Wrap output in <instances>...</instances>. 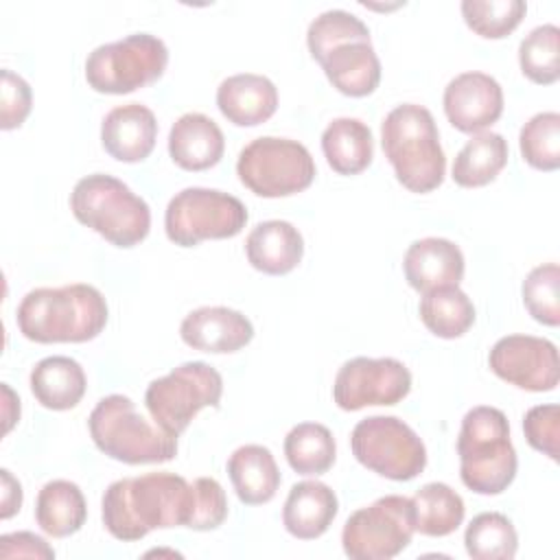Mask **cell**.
Returning <instances> with one entry per match:
<instances>
[{
  "label": "cell",
  "instance_id": "cell-4",
  "mask_svg": "<svg viewBox=\"0 0 560 560\" xmlns=\"http://www.w3.org/2000/svg\"><path fill=\"white\" fill-rule=\"evenodd\" d=\"M459 477L477 494H501L516 477V451L510 422L497 407L479 405L466 411L457 435Z\"/></svg>",
  "mask_w": 560,
  "mask_h": 560
},
{
  "label": "cell",
  "instance_id": "cell-1",
  "mask_svg": "<svg viewBox=\"0 0 560 560\" xmlns=\"http://www.w3.org/2000/svg\"><path fill=\"white\" fill-rule=\"evenodd\" d=\"M195 488L182 475L158 470L116 479L103 494V525L125 542L140 540L153 529L188 527Z\"/></svg>",
  "mask_w": 560,
  "mask_h": 560
},
{
  "label": "cell",
  "instance_id": "cell-34",
  "mask_svg": "<svg viewBox=\"0 0 560 560\" xmlns=\"http://www.w3.org/2000/svg\"><path fill=\"white\" fill-rule=\"evenodd\" d=\"M348 42H370L368 26L350 11L330 9L308 24L306 46L315 61H322L332 48Z\"/></svg>",
  "mask_w": 560,
  "mask_h": 560
},
{
  "label": "cell",
  "instance_id": "cell-30",
  "mask_svg": "<svg viewBox=\"0 0 560 560\" xmlns=\"http://www.w3.org/2000/svg\"><path fill=\"white\" fill-rule=\"evenodd\" d=\"M418 311L422 324L442 339H457L475 324V306L455 284L422 293Z\"/></svg>",
  "mask_w": 560,
  "mask_h": 560
},
{
  "label": "cell",
  "instance_id": "cell-25",
  "mask_svg": "<svg viewBox=\"0 0 560 560\" xmlns=\"http://www.w3.org/2000/svg\"><path fill=\"white\" fill-rule=\"evenodd\" d=\"M88 381L79 361L72 357H46L31 370V392L37 402L52 411H66L81 402Z\"/></svg>",
  "mask_w": 560,
  "mask_h": 560
},
{
  "label": "cell",
  "instance_id": "cell-15",
  "mask_svg": "<svg viewBox=\"0 0 560 560\" xmlns=\"http://www.w3.org/2000/svg\"><path fill=\"white\" fill-rule=\"evenodd\" d=\"M444 114L464 133H481L503 114V90L486 72H462L444 88Z\"/></svg>",
  "mask_w": 560,
  "mask_h": 560
},
{
  "label": "cell",
  "instance_id": "cell-40",
  "mask_svg": "<svg viewBox=\"0 0 560 560\" xmlns=\"http://www.w3.org/2000/svg\"><path fill=\"white\" fill-rule=\"evenodd\" d=\"M2 98H0V127L4 131L20 127L31 114L33 92L31 85L15 72L2 70Z\"/></svg>",
  "mask_w": 560,
  "mask_h": 560
},
{
  "label": "cell",
  "instance_id": "cell-35",
  "mask_svg": "<svg viewBox=\"0 0 560 560\" xmlns=\"http://www.w3.org/2000/svg\"><path fill=\"white\" fill-rule=\"evenodd\" d=\"M518 147L529 166L556 171L560 166V114L540 112L532 116L518 133Z\"/></svg>",
  "mask_w": 560,
  "mask_h": 560
},
{
  "label": "cell",
  "instance_id": "cell-13",
  "mask_svg": "<svg viewBox=\"0 0 560 560\" xmlns=\"http://www.w3.org/2000/svg\"><path fill=\"white\" fill-rule=\"evenodd\" d=\"M411 389V372L392 357H354L346 361L332 385V398L343 411H359L370 405H396Z\"/></svg>",
  "mask_w": 560,
  "mask_h": 560
},
{
  "label": "cell",
  "instance_id": "cell-26",
  "mask_svg": "<svg viewBox=\"0 0 560 560\" xmlns=\"http://www.w3.org/2000/svg\"><path fill=\"white\" fill-rule=\"evenodd\" d=\"M322 151L335 173L357 175L365 171L374 158L372 131L359 118H335L322 133Z\"/></svg>",
  "mask_w": 560,
  "mask_h": 560
},
{
  "label": "cell",
  "instance_id": "cell-42",
  "mask_svg": "<svg viewBox=\"0 0 560 560\" xmlns=\"http://www.w3.org/2000/svg\"><path fill=\"white\" fill-rule=\"evenodd\" d=\"M0 477H2V512H0V516L11 518L15 512H20L22 486L7 468L0 470Z\"/></svg>",
  "mask_w": 560,
  "mask_h": 560
},
{
  "label": "cell",
  "instance_id": "cell-7",
  "mask_svg": "<svg viewBox=\"0 0 560 560\" xmlns=\"http://www.w3.org/2000/svg\"><path fill=\"white\" fill-rule=\"evenodd\" d=\"M168 63L166 44L151 33H131L96 46L85 59V79L101 94H129L158 81Z\"/></svg>",
  "mask_w": 560,
  "mask_h": 560
},
{
  "label": "cell",
  "instance_id": "cell-18",
  "mask_svg": "<svg viewBox=\"0 0 560 560\" xmlns=\"http://www.w3.org/2000/svg\"><path fill=\"white\" fill-rule=\"evenodd\" d=\"M402 271L409 287L418 293L451 284L457 287L464 278V254L448 238L427 236L407 247Z\"/></svg>",
  "mask_w": 560,
  "mask_h": 560
},
{
  "label": "cell",
  "instance_id": "cell-12",
  "mask_svg": "<svg viewBox=\"0 0 560 560\" xmlns=\"http://www.w3.org/2000/svg\"><path fill=\"white\" fill-rule=\"evenodd\" d=\"M413 532L411 499L385 494L348 516L341 529V547L352 560H389L409 547Z\"/></svg>",
  "mask_w": 560,
  "mask_h": 560
},
{
  "label": "cell",
  "instance_id": "cell-10",
  "mask_svg": "<svg viewBox=\"0 0 560 560\" xmlns=\"http://www.w3.org/2000/svg\"><path fill=\"white\" fill-rule=\"evenodd\" d=\"M247 223L243 201L217 188L190 186L166 206L164 230L179 247H195L206 238H232Z\"/></svg>",
  "mask_w": 560,
  "mask_h": 560
},
{
  "label": "cell",
  "instance_id": "cell-8",
  "mask_svg": "<svg viewBox=\"0 0 560 560\" xmlns=\"http://www.w3.org/2000/svg\"><path fill=\"white\" fill-rule=\"evenodd\" d=\"M236 175L258 197H289L313 184L315 162L298 140L260 136L241 149Z\"/></svg>",
  "mask_w": 560,
  "mask_h": 560
},
{
  "label": "cell",
  "instance_id": "cell-36",
  "mask_svg": "<svg viewBox=\"0 0 560 560\" xmlns=\"http://www.w3.org/2000/svg\"><path fill=\"white\" fill-rule=\"evenodd\" d=\"M459 9L464 22L477 35L501 39L521 24L527 4L523 0H464Z\"/></svg>",
  "mask_w": 560,
  "mask_h": 560
},
{
  "label": "cell",
  "instance_id": "cell-11",
  "mask_svg": "<svg viewBox=\"0 0 560 560\" xmlns=\"http://www.w3.org/2000/svg\"><path fill=\"white\" fill-rule=\"evenodd\" d=\"M350 448L361 466L394 481H409L427 466L424 442L396 416H370L357 422Z\"/></svg>",
  "mask_w": 560,
  "mask_h": 560
},
{
  "label": "cell",
  "instance_id": "cell-29",
  "mask_svg": "<svg viewBox=\"0 0 560 560\" xmlns=\"http://www.w3.org/2000/svg\"><path fill=\"white\" fill-rule=\"evenodd\" d=\"M413 503V525L422 536H448L464 521V499L446 483L431 481L424 483L411 497Z\"/></svg>",
  "mask_w": 560,
  "mask_h": 560
},
{
  "label": "cell",
  "instance_id": "cell-28",
  "mask_svg": "<svg viewBox=\"0 0 560 560\" xmlns=\"http://www.w3.org/2000/svg\"><path fill=\"white\" fill-rule=\"evenodd\" d=\"M508 140L494 131L472 136L455 155L453 182L462 188L490 184L508 164Z\"/></svg>",
  "mask_w": 560,
  "mask_h": 560
},
{
  "label": "cell",
  "instance_id": "cell-24",
  "mask_svg": "<svg viewBox=\"0 0 560 560\" xmlns=\"http://www.w3.org/2000/svg\"><path fill=\"white\" fill-rule=\"evenodd\" d=\"M228 475L236 497L245 505H262L271 501L280 488V470L267 446H238L228 459Z\"/></svg>",
  "mask_w": 560,
  "mask_h": 560
},
{
  "label": "cell",
  "instance_id": "cell-20",
  "mask_svg": "<svg viewBox=\"0 0 560 560\" xmlns=\"http://www.w3.org/2000/svg\"><path fill=\"white\" fill-rule=\"evenodd\" d=\"M225 138L219 125L199 112L179 116L168 131L171 160L184 171H206L223 158Z\"/></svg>",
  "mask_w": 560,
  "mask_h": 560
},
{
  "label": "cell",
  "instance_id": "cell-6",
  "mask_svg": "<svg viewBox=\"0 0 560 560\" xmlns=\"http://www.w3.org/2000/svg\"><path fill=\"white\" fill-rule=\"evenodd\" d=\"M88 427L96 448L122 464H162L177 455V438L151 424L122 394L101 398Z\"/></svg>",
  "mask_w": 560,
  "mask_h": 560
},
{
  "label": "cell",
  "instance_id": "cell-32",
  "mask_svg": "<svg viewBox=\"0 0 560 560\" xmlns=\"http://www.w3.org/2000/svg\"><path fill=\"white\" fill-rule=\"evenodd\" d=\"M464 547L475 560H512L518 549V536L505 514L481 512L468 523Z\"/></svg>",
  "mask_w": 560,
  "mask_h": 560
},
{
  "label": "cell",
  "instance_id": "cell-23",
  "mask_svg": "<svg viewBox=\"0 0 560 560\" xmlns=\"http://www.w3.org/2000/svg\"><path fill=\"white\" fill-rule=\"evenodd\" d=\"M319 63L332 88L346 96H368L378 88L381 61L370 42L341 44Z\"/></svg>",
  "mask_w": 560,
  "mask_h": 560
},
{
  "label": "cell",
  "instance_id": "cell-14",
  "mask_svg": "<svg viewBox=\"0 0 560 560\" xmlns=\"http://www.w3.org/2000/svg\"><path fill=\"white\" fill-rule=\"evenodd\" d=\"M488 363L501 381L527 392H551L560 378L558 348L534 335L501 337L492 346Z\"/></svg>",
  "mask_w": 560,
  "mask_h": 560
},
{
  "label": "cell",
  "instance_id": "cell-9",
  "mask_svg": "<svg viewBox=\"0 0 560 560\" xmlns=\"http://www.w3.org/2000/svg\"><path fill=\"white\" fill-rule=\"evenodd\" d=\"M221 394L223 378L212 365L186 361L149 383L144 405L153 422L177 438L203 407H219Z\"/></svg>",
  "mask_w": 560,
  "mask_h": 560
},
{
  "label": "cell",
  "instance_id": "cell-33",
  "mask_svg": "<svg viewBox=\"0 0 560 560\" xmlns=\"http://www.w3.org/2000/svg\"><path fill=\"white\" fill-rule=\"evenodd\" d=\"M560 28L556 24H542L532 28L518 46V63L523 74L538 83L549 85L560 77Z\"/></svg>",
  "mask_w": 560,
  "mask_h": 560
},
{
  "label": "cell",
  "instance_id": "cell-43",
  "mask_svg": "<svg viewBox=\"0 0 560 560\" xmlns=\"http://www.w3.org/2000/svg\"><path fill=\"white\" fill-rule=\"evenodd\" d=\"M2 394H4V433L11 431V427L15 424V420H20V400L13 396L11 387L7 383H2Z\"/></svg>",
  "mask_w": 560,
  "mask_h": 560
},
{
  "label": "cell",
  "instance_id": "cell-3",
  "mask_svg": "<svg viewBox=\"0 0 560 560\" xmlns=\"http://www.w3.org/2000/svg\"><path fill=\"white\" fill-rule=\"evenodd\" d=\"M383 153L396 179L411 192H431L444 182L446 155L433 114L416 103L394 107L381 122Z\"/></svg>",
  "mask_w": 560,
  "mask_h": 560
},
{
  "label": "cell",
  "instance_id": "cell-37",
  "mask_svg": "<svg viewBox=\"0 0 560 560\" xmlns=\"http://www.w3.org/2000/svg\"><path fill=\"white\" fill-rule=\"evenodd\" d=\"M558 287H560V269L556 262H545L534 267L523 280V287H521L523 304L529 311V315L545 326L560 324Z\"/></svg>",
  "mask_w": 560,
  "mask_h": 560
},
{
  "label": "cell",
  "instance_id": "cell-27",
  "mask_svg": "<svg viewBox=\"0 0 560 560\" xmlns=\"http://www.w3.org/2000/svg\"><path fill=\"white\" fill-rule=\"evenodd\" d=\"M88 518L81 488L68 479H52L42 486L35 501V521L52 538L77 534Z\"/></svg>",
  "mask_w": 560,
  "mask_h": 560
},
{
  "label": "cell",
  "instance_id": "cell-22",
  "mask_svg": "<svg viewBox=\"0 0 560 560\" xmlns=\"http://www.w3.org/2000/svg\"><path fill=\"white\" fill-rule=\"evenodd\" d=\"M337 510L339 503L335 490L322 481L308 479L295 483L289 490L282 508V523L291 536L300 540H313L330 527Z\"/></svg>",
  "mask_w": 560,
  "mask_h": 560
},
{
  "label": "cell",
  "instance_id": "cell-31",
  "mask_svg": "<svg viewBox=\"0 0 560 560\" xmlns=\"http://www.w3.org/2000/svg\"><path fill=\"white\" fill-rule=\"evenodd\" d=\"M289 466L300 475H324L337 457V444L328 427L319 422L295 424L284 438Z\"/></svg>",
  "mask_w": 560,
  "mask_h": 560
},
{
  "label": "cell",
  "instance_id": "cell-21",
  "mask_svg": "<svg viewBox=\"0 0 560 560\" xmlns=\"http://www.w3.org/2000/svg\"><path fill=\"white\" fill-rule=\"evenodd\" d=\"M245 254L254 269L269 276H284L302 260L304 241L293 223L271 219L258 223L247 234Z\"/></svg>",
  "mask_w": 560,
  "mask_h": 560
},
{
  "label": "cell",
  "instance_id": "cell-16",
  "mask_svg": "<svg viewBox=\"0 0 560 560\" xmlns=\"http://www.w3.org/2000/svg\"><path fill=\"white\" fill-rule=\"evenodd\" d=\"M182 341L201 352H236L254 337L252 322L228 306H201L190 311L179 326Z\"/></svg>",
  "mask_w": 560,
  "mask_h": 560
},
{
  "label": "cell",
  "instance_id": "cell-38",
  "mask_svg": "<svg viewBox=\"0 0 560 560\" xmlns=\"http://www.w3.org/2000/svg\"><path fill=\"white\" fill-rule=\"evenodd\" d=\"M525 440L532 448L558 462V440H560V409L556 402L536 405L523 418Z\"/></svg>",
  "mask_w": 560,
  "mask_h": 560
},
{
  "label": "cell",
  "instance_id": "cell-41",
  "mask_svg": "<svg viewBox=\"0 0 560 560\" xmlns=\"http://www.w3.org/2000/svg\"><path fill=\"white\" fill-rule=\"evenodd\" d=\"M0 558H55V549L33 532L0 536Z\"/></svg>",
  "mask_w": 560,
  "mask_h": 560
},
{
  "label": "cell",
  "instance_id": "cell-39",
  "mask_svg": "<svg viewBox=\"0 0 560 560\" xmlns=\"http://www.w3.org/2000/svg\"><path fill=\"white\" fill-rule=\"evenodd\" d=\"M195 488V505H192V518L190 529L208 532L223 525L228 518V499L221 483L212 477H199L192 481Z\"/></svg>",
  "mask_w": 560,
  "mask_h": 560
},
{
  "label": "cell",
  "instance_id": "cell-2",
  "mask_svg": "<svg viewBox=\"0 0 560 560\" xmlns=\"http://www.w3.org/2000/svg\"><path fill=\"white\" fill-rule=\"evenodd\" d=\"M15 319L20 332L35 343H83L103 332L107 302L85 282L39 287L22 298Z\"/></svg>",
  "mask_w": 560,
  "mask_h": 560
},
{
  "label": "cell",
  "instance_id": "cell-17",
  "mask_svg": "<svg viewBox=\"0 0 560 560\" xmlns=\"http://www.w3.org/2000/svg\"><path fill=\"white\" fill-rule=\"evenodd\" d=\"M158 138L155 114L140 103H125L107 112L101 122L103 149L118 162H142Z\"/></svg>",
  "mask_w": 560,
  "mask_h": 560
},
{
  "label": "cell",
  "instance_id": "cell-19",
  "mask_svg": "<svg viewBox=\"0 0 560 560\" xmlns=\"http://www.w3.org/2000/svg\"><path fill=\"white\" fill-rule=\"evenodd\" d=\"M217 107L232 125L256 127L276 114L278 90L262 74H232L217 88Z\"/></svg>",
  "mask_w": 560,
  "mask_h": 560
},
{
  "label": "cell",
  "instance_id": "cell-5",
  "mask_svg": "<svg viewBox=\"0 0 560 560\" xmlns=\"http://www.w3.org/2000/svg\"><path fill=\"white\" fill-rule=\"evenodd\" d=\"M70 210L79 223L116 247H133L151 230L149 203L107 173L81 177L70 192Z\"/></svg>",
  "mask_w": 560,
  "mask_h": 560
}]
</instances>
